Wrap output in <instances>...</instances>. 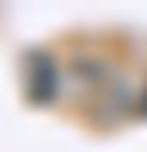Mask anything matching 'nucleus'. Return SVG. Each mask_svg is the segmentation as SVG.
I'll return each mask as SVG.
<instances>
[{
  "label": "nucleus",
  "mask_w": 147,
  "mask_h": 152,
  "mask_svg": "<svg viewBox=\"0 0 147 152\" xmlns=\"http://www.w3.org/2000/svg\"><path fill=\"white\" fill-rule=\"evenodd\" d=\"M22 70H26V78H22L26 100L30 104H48L56 96V61L48 57V52H39V48H30L22 57Z\"/></svg>",
  "instance_id": "nucleus-1"
}]
</instances>
